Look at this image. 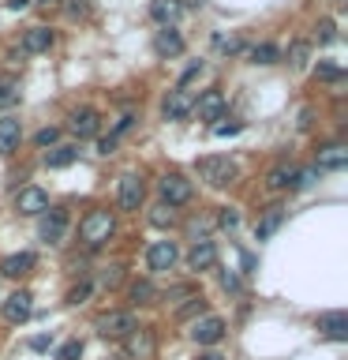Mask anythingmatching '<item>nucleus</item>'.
Masks as SVG:
<instances>
[{
  "mask_svg": "<svg viewBox=\"0 0 348 360\" xmlns=\"http://www.w3.org/2000/svg\"><path fill=\"white\" fill-rule=\"evenodd\" d=\"M191 338H195L199 345H218L225 338V319H218V315H202V319L191 326Z\"/></svg>",
  "mask_w": 348,
  "mask_h": 360,
  "instance_id": "9d476101",
  "label": "nucleus"
},
{
  "mask_svg": "<svg viewBox=\"0 0 348 360\" xmlns=\"http://www.w3.org/2000/svg\"><path fill=\"white\" fill-rule=\"evenodd\" d=\"M56 139H60V128H41L38 135H34L38 146H56Z\"/></svg>",
  "mask_w": 348,
  "mask_h": 360,
  "instance_id": "c9c22d12",
  "label": "nucleus"
},
{
  "mask_svg": "<svg viewBox=\"0 0 348 360\" xmlns=\"http://www.w3.org/2000/svg\"><path fill=\"white\" fill-rule=\"evenodd\" d=\"M94 326L101 338H128L135 330V315L131 311H105V315H98Z\"/></svg>",
  "mask_w": 348,
  "mask_h": 360,
  "instance_id": "39448f33",
  "label": "nucleus"
},
{
  "mask_svg": "<svg viewBox=\"0 0 348 360\" xmlns=\"http://www.w3.org/2000/svg\"><path fill=\"white\" fill-rule=\"evenodd\" d=\"M150 225H154V229H168V225H176V210L165 207V202H157V207L150 210Z\"/></svg>",
  "mask_w": 348,
  "mask_h": 360,
  "instance_id": "cd10ccee",
  "label": "nucleus"
},
{
  "mask_svg": "<svg viewBox=\"0 0 348 360\" xmlns=\"http://www.w3.org/2000/svg\"><path fill=\"white\" fill-rule=\"evenodd\" d=\"M38 4H45V8H49V4H56V0H38Z\"/></svg>",
  "mask_w": 348,
  "mask_h": 360,
  "instance_id": "3c124183",
  "label": "nucleus"
},
{
  "mask_svg": "<svg viewBox=\"0 0 348 360\" xmlns=\"http://www.w3.org/2000/svg\"><path fill=\"white\" fill-rule=\"evenodd\" d=\"M292 180H296V169L281 162V165H274V169L266 173V188H269V191H285V188H292Z\"/></svg>",
  "mask_w": 348,
  "mask_h": 360,
  "instance_id": "b1692460",
  "label": "nucleus"
},
{
  "mask_svg": "<svg viewBox=\"0 0 348 360\" xmlns=\"http://www.w3.org/2000/svg\"><path fill=\"white\" fill-rule=\"evenodd\" d=\"M277 60H281V49L274 41H262L251 49V64H277Z\"/></svg>",
  "mask_w": 348,
  "mask_h": 360,
  "instance_id": "bb28decb",
  "label": "nucleus"
},
{
  "mask_svg": "<svg viewBox=\"0 0 348 360\" xmlns=\"http://www.w3.org/2000/svg\"><path fill=\"white\" fill-rule=\"evenodd\" d=\"M22 139V124L15 117H0V154H15Z\"/></svg>",
  "mask_w": 348,
  "mask_h": 360,
  "instance_id": "f3484780",
  "label": "nucleus"
},
{
  "mask_svg": "<svg viewBox=\"0 0 348 360\" xmlns=\"http://www.w3.org/2000/svg\"><path fill=\"white\" fill-rule=\"evenodd\" d=\"M281 221H285V210H281V207H266L262 218H258V225H255V236H258V240H269V236L281 229Z\"/></svg>",
  "mask_w": 348,
  "mask_h": 360,
  "instance_id": "412c9836",
  "label": "nucleus"
},
{
  "mask_svg": "<svg viewBox=\"0 0 348 360\" xmlns=\"http://www.w3.org/2000/svg\"><path fill=\"white\" fill-rule=\"evenodd\" d=\"M131 124H135V117H131V112H123V117L116 120V131H112V135H123V131L131 128Z\"/></svg>",
  "mask_w": 348,
  "mask_h": 360,
  "instance_id": "c03bdc74",
  "label": "nucleus"
},
{
  "mask_svg": "<svg viewBox=\"0 0 348 360\" xmlns=\"http://www.w3.org/2000/svg\"><path fill=\"white\" fill-rule=\"evenodd\" d=\"M86 11V0H67V15H83Z\"/></svg>",
  "mask_w": 348,
  "mask_h": 360,
  "instance_id": "49530a36",
  "label": "nucleus"
},
{
  "mask_svg": "<svg viewBox=\"0 0 348 360\" xmlns=\"http://www.w3.org/2000/svg\"><path fill=\"white\" fill-rule=\"evenodd\" d=\"M27 4H30V0H8V8H11V11H22Z\"/></svg>",
  "mask_w": 348,
  "mask_h": 360,
  "instance_id": "09e8293b",
  "label": "nucleus"
},
{
  "mask_svg": "<svg viewBox=\"0 0 348 360\" xmlns=\"http://www.w3.org/2000/svg\"><path fill=\"white\" fill-rule=\"evenodd\" d=\"M333 4H344V0H333Z\"/></svg>",
  "mask_w": 348,
  "mask_h": 360,
  "instance_id": "864d4df0",
  "label": "nucleus"
},
{
  "mask_svg": "<svg viewBox=\"0 0 348 360\" xmlns=\"http://www.w3.org/2000/svg\"><path fill=\"white\" fill-rule=\"evenodd\" d=\"M90 289H94V285H90V281H79V285H75L72 292H67V304H86Z\"/></svg>",
  "mask_w": 348,
  "mask_h": 360,
  "instance_id": "f704fd0d",
  "label": "nucleus"
},
{
  "mask_svg": "<svg viewBox=\"0 0 348 360\" xmlns=\"http://www.w3.org/2000/svg\"><path fill=\"white\" fill-rule=\"evenodd\" d=\"M34 266H38V259H34L30 252H15V255H8L4 263H0V274L11 278V281H19V278H27Z\"/></svg>",
  "mask_w": 348,
  "mask_h": 360,
  "instance_id": "4468645a",
  "label": "nucleus"
},
{
  "mask_svg": "<svg viewBox=\"0 0 348 360\" xmlns=\"http://www.w3.org/2000/svg\"><path fill=\"white\" fill-rule=\"evenodd\" d=\"M79 158V146H53L49 154H45V165L49 169H64V165H72Z\"/></svg>",
  "mask_w": 348,
  "mask_h": 360,
  "instance_id": "393cba45",
  "label": "nucleus"
},
{
  "mask_svg": "<svg viewBox=\"0 0 348 360\" xmlns=\"http://www.w3.org/2000/svg\"><path fill=\"white\" fill-rule=\"evenodd\" d=\"M98 150L101 154H112V150H116V135H105V139L98 143Z\"/></svg>",
  "mask_w": 348,
  "mask_h": 360,
  "instance_id": "a18cd8bd",
  "label": "nucleus"
},
{
  "mask_svg": "<svg viewBox=\"0 0 348 360\" xmlns=\"http://www.w3.org/2000/svg\"><path fill=\"white\" fill-rule=\"evenodd\" d=\"M98 281H101V285H105V289H116L120 281H123V266H120V263L105 266V270H101V274H98Z\"/></svg>",
  "mask_w": 348,
  "mask_h": 360,
  "instance_id": "c756f323",
  "label": "nucleus"
},
{
  "mask_svg": "<svg viewBox=\"0 0 348 360\" xmlns=\"http://www.w3.org/2000/svg\"><path fill=\"white\" fill-rule=\"evenodd\" d=\"M154 53H157V56H180V53H184V38H180L176 30H157Z\"/></svg>",
  "mask_w": 348,
  "mask_h": 360,
  "instance_id": "5701e85b",
  "label": "nucleus"
},
{
  "mask_svg": "<svg viewBox=\"0 0 348 360\" xmlns=\"http://www.w3.org/2000/svg\"><path fill=\"white\" fill-rule=\"evenodd\" d=\"M15 101H19V83L15 79H0V109L15 105Z\"/></svg>",
  "mask_w": 348,
  "mask_h": 360,
  "instance_id": "c85d7f7f",
  "label": "nucleus"
},
{
  "mask_svg": "<svg viewBox=\"0 0 348 360\" xmlns=\"http://www.w3.org/2000/svg\"><path fill=\"white\" fill-rule=\"evenodd\" d=\"M213 263H218V248H213V240H195V248L187 252V266L195 270V274H202V270H210Z\"/></svg>",
  "mask_w": 348,
  "mask_h": 360,
  "instance_id": "2eb2a0df",
  "label": "nucleus"
},
{
  "mask_svg": "<svg viewBox=\"0 0 348 360\" xmlns=\"http://www.w3.org/2000/svg\"><path fill=\"white\" fill-rule=\"evenodd\" d=\"M123 353L128 360H154L157 356V338L150 326H135V330L123 338Z\"/></svg>",
  "mask_w": 348,
  "mask_h": 360,
  "instance_id": "f03ea898",
  "label": "nucleus"
},
{
  "mask_svg": "<svg viewBox=\"0 0 348 360\" xmlns=\"http://www.w3.org/2000/svg\"><path fill=\"white\" fill-rule=\"evenodd\" d=\"M243 131V124L240 120H229V124H213V135H221V139H225V135H240Z\"/></svg>",
  "mask_w": 348,
  "mask_h": 360,
  "instance_id": "4c0bfd02",
  "label": "nucleus"
},
{
  "mask_svg": "<svg viewBox=\"0 0 348 360\" xmlns=\"http://www.w3.org/2000/svg\"><path fill=\"white\" fill-rule=\"evenodd\" d=\"M218 225H221V229H236V225H240V214H236V210H221Z\"/></svg>",
  "mask_w": 348,
  "mask_h": 360,
  "instance_id": "ea45409f",
  "label": "nucleus"
},
{
  "mask_svg": "<svg viewBox=\"0 0 348 360\" xmlns=\"http://www.w3.org/2000/svg\"><path fill=\"white\" fill-rule=\"evenodd\" d=\"M79 356H83V342H79V338L60 345V360H79Z\"/></svg>",
  "mask_w": 348,
  "mask_h": 360,
  "instance_id": "473e14b6",
  "label": "nucleus"
},
{
  "mask_svg": "<svg viewBox=\"0 0 348 360\" xmlns=\"http://www.w3.org/2000/svg\"><path fill=\"white\" fill-rule=\"evenodd\" d=\"M176 259H180L176 240H154L150 248H146V266H150L154 274H165V270H173Z\"/></svg>",
  "mask_w": 348,
  "mask_h": 360,
  "instance_id": "20e7f679",
  "label": "nucleus"
},
{
  "mask_svg": "<svg viewBox=\"0 0 348 360\" xmlns=\"http://www.w3.org/2000/svg\"><path fill=\"white\" fill-rule=\"evenodd\" d=\"M41 240L45 244H60L64 240V233H67V214L64 210H45L41 214Z\"/></svg>",
  "mask_w": 348,
  "mask_h": 360,
  "instance_id": "9b49d317",
  "label": "nucleus"
},
{
  "mask_svg": "<svg viewBox=\"0 0 348 360\" xmlns=\"http://www.w3.org/2000/svg\"><path fill=\"white\" fill-rule=\"evenodd\" d=\"M218 49H225V53H240V38H218Z\"/></svg>",
  "mask_w": 348,
  "mask_h": 360,
  "instance_id": "37998d69",
  "label": "nucleus"
},
{
  "mask_svg": "<svg viewBox=\"0 0 348 360\" xmlns=\"http://www.w3.org/2000/svg\"><path fill=\"white\" fill-rule=\"evenodd\" d=\"M314 180H319V169H296V180H292V188H311Z\"/></svg>",
  "mask_w": 348,
  "mask_h": 360,
  "instance_id": "2f4dec72",
  "label": "nucleus"
},
{
  "mask_svg": "<svg viewBox=\"0 0 348 360\" xmlns=\"http://www.w3.org/2000/svg\"><path fill=\"white\" fill-rule=\"evenodd\" d=\"M49 45H53V30L45 27H30L22 34V53H49Z\"/></svg>",
  "mask_w": 348,
  "mask_h": 360,
  "instance_id": "4be33fe9",
  "label": "nucleus"
},
{
  "mask_svg": "<svg viewBox=\"0 0 348 360\" xmlns=\"http://www.w3.org/2000/svg\"><path fill=\"white\" fill-rule=\"evenodd\" d=\"M221 289H229V292H240V289H243L240 274H236V270H221Z\"/></svg>",
  "mask_w": 348,
  "mask_h": 360,
  "instance_id": "72a5a7b5",
  "label": "nucleus"
},
{
  "mask_svg": "<svg viewBox=\"0 0 348 360\" xmlns=\"http://www.w3.org/2000/svg\"><path fill=\"white\" fill-rule=\"evenodd\" d=\"M348 165V146L344 143H326L319 150V169H344Z\"/></svg>",
  "mask_w": 348,
  "mask_h": 360,
  "instance_id": "aec40b11",
  "label": "nucleus"
},
{
  "mask_svg": "<svg viewBox=\"0 0 348 360\" xmlns=\"http://www.w3.org/2000/svg\"><path fill=\"white\" fill-rule=\"evenodd\" d=\"M191 112H199V120H221V112H225V94H221V90H202Z\"/></svg>",
  "mask_w": 348,
  "mask_h": 360,
  "instance_id": "ddd939ff",
  "label": "nucleus"
},
{
  "mask_svg": "<svg viewBox=\"0 0 348 360\" xmlns=\"http://www.w3.org/2000/svg\"><path fill=\"white\" fill-rule=\"evenodd\" d=\"M319 334L322 338H333V342H344L348 338V315L344 311H330V315H319Z\"/></svg>",
  "mask_w": 348,
  "mask_h": 360,
  "instance_id": "dca6fc26",
  "label": "nucleus"
},
{
  "mask_svg": "<svg viewBox=\"0 0 348 360\" xmlns=\"http://www.w3.org/2000/svg\"><path fill=\"white\" fill-rule=\"evenodd\" d=\"M319 79H341V68L337 64H319Z\"/></svg>",
  "mask_w": 348,
  "mask_h": 360,
  "instance_id": "79ce46f5",
  "label": "nucleus"
},
{
  "mask_svg": "<svg viewBox=\"0 0 348 360\" xmlns=\"http://www.w3.org/2000/svg\"><path fill=\"white\" fill-rule=\"evenodd\" d=\"M187 4H195V8H199V4H202V0H187Z\"/></svg>",
  "mask_w": 348,
  "mask_h": 360,
  "instance_id": "603ef678",
  "label": "nucleus"
},
{
  "mask_svg": "<svg viewBox=\"0 0 348 360\" xmlns=\"http://www.w3.org/2000/svg\"><path fill=\"white\" fill-rule=\"evenodd\" d=\"M202 311H206V300H202V297H187V304L176 311V319H195V315H202Z\"/></svg>",
  "mask_w": 348,
  "mask_h": 360,
  "instance_id": "7c9ffc66",
  "label": "nucleus"
},
{
  "mask_svg": "<svg viewBox=\"0 0 348 360\" xmlns=\"http://www.w3.org/2000/svg\"><path fill=\"white\" fill-rule=\"evenodd\" d=\"M142 195H146L142 176H139V173H123V176H120V188H116L120 210H139V207H142Z\"/></svg>",
  "mask_w": 348,
  "mask_h": 360,
  "instance_id": "423d86ee",
  "label": "nucleus"
},
{
  "mask_svg": "<svg viewBox=\"0 0 348 360\" xmlns=\"http://www.w3.org/2000/svg\"><path fill=\"white\" fill-rule=\"evenodd\" d=\"M116 233V218H112V210H90L83 221H79V240L86 248H101L109 244V236Z\"/></svg>",
  "mask_w": 348,
  "mask_h": 360,
  "instance_id": "f257e3e1",
  "label": "nucleus"
},
{
  "mask_svg": "<svg viewBox=\"0 0 348 360\" xmlns=\"http://www.w3.org/2000/svg\"><path fill=\"white\" fill-rule=\"evenodd\" d=\"M0 311H4V319H8L11 326H15V323H27L30 311H34V297H30L27 289H15V292L4 300V308H0Z\"/></svg>",
  "mask_w": 348,
  "mask_h": 360,
  "instance_id": "1a4fd4ad",
  "label": "nucleus"
},
{
  "mask_svg": "<svg viewBox=\"0 0 348 360\" xmlns=\"http://www.w3.org/2000/svg\"><path fill=\"white\" fill-rule=\"evenodd\" d=\"M191 109H195V98H191L187 90H180V86L165 98V117H168V120H184Z\"/></svg>",
  "mask_w": 348,
  "mask_h": 360,
  "instance_id": "a211bd4d",
  "label": "nucleus"
},
{
  "mask_svg": "<svg viewBox=\"0 0 348 360\" xmlns=\"http://www.w3.org/2000/svg\"><path fill=\"white\" fill-rule=\"evenodd\" d=\"M300 128H303V131L311 128V109H303V112H300Z\"/></svg>",
  "mask_w": 348,
  "mask_h": 360,
  "instance_id": "de8ad7c7",
  "label": "nucleus"
},
{
  "mask_svg": "<svg viewBox=\"0 0 348 360\" xmlns=\"http://www.w3.org/2000/svg\"><path fill=\"white\" fill-rule=\"evenodd\" d=\"M15 210L27 214V218H34V214H45L49 210V195H45L41 188H22L15 195Z\"/></svg>",
  "mask_w": 348,
  "mask_h": 360,
  "instance_id": "f8f14e48",
  "label": "nucleus"
},
{
  "mask_svg": "<svg viewBox=\"0 0 348 360\" xmlns=\"http://www.w3.org/2000/svg\"><path fill=\"white\" fill-rule=\"evenodd\" d=\"M128 297H131V304H135V308H142V304H154V300H157V289L150 285V281H135Z\"/></svg>",
  "mask_w": 348,
  "mask_h": 360,
  "instance_id": "a878e982",
  "label": "nucleus"
},
{
  "mask_svg": "<svg viewBox=\"0 0 348 360\" xmlns=\"http://www.w3.org/2000/svg\"><path fill=\"white\" fill-rule=\"evenodd\" d=\"M67 128H72V135H79V139H94L98 128H101V117H98V109H75L72 117H67Z\"/></svg>",
  "mask_w": 348,
  "mask_h": 360,
  "instance_id": "6e6552de",
  "label": "nucleus"
},
{
  "mask_svg": "<svg viewBox=\"0 0 348 360\" xmlns=\"http://www.w3.org/2000/svg\"><path fill=\"white\" fill-rule=\"evenodd\" d=\"M292 64H296V68H303V64H307V45H303V41H296V45H292Z\"/></svg>",
  "mask_w": 348,
  "mask_h": 360,
  "instance_id": "a19ab883",
  "label": "nucleus"
},
{
  "mask_svg": "<svg viewBox=\"0 0 348 360\" xmlns=\"http://www.w3.org/2000/svg\"><path fill=\"white\" fill-rule=\"evenodd\" d=\"M184 297H195V285H173L165 292V300H184Z\"/></svg>",
  "mask_w": 348,
  "mask_h": 360,
  "instance_id": "58836bf2",
  "label": "nucleus"
},
{
  "mask_svg": "<svg viewBox=\"0 0 348 360\" xmlns=\"http://www.w3.org/2000/svg\"><path fill=\"white\" fill-rule=\"evenodd\" d=\"M180 11H184V8H180V0H150V19L161 22L165 30L180 19Z\"/></svg>",
  "mask_w": 348,
  "mask_h": 360,
  "instance_id": "6ab92c4d",
  "label": "nucleus"
},
{
  "mask_svg": "<svg viewBox=\"0 0 348 360\" xmlns=\"http://www.w3.org/2000/svg\"><path fill=\"white\" fill-rule=\"evenodd\" d=\"M161 202L165 207H184V202H191V180H184L180 173H168L161 176Z\"/></svg>",
  "mask_w": 348,
  "mask_h": 360,
  "instance_id": "0eeeda50",
  "label": "nucleus"
},
{
  "mask_svg": "<svg viewBox=\"0 0 348 360\" xmlns=\"http://www.w3.org/2000/svg\"><path fill=\"white\" fill-rule=\"evenodd\" d=\"M199 176L206 180L210 188H225L236 180V162H229V158H202L199 162Z\"/></svg>",
  "mask_w": 348,
  "mask_h": 360,
  "instance_id": "7ed1b4c3",
  "label": "nucleus"
},
{
  "mask_svg": "<svg viewBox=\"0 0 348 360\" xmlns=\"http://www.w3.org/2000/svg\"><path fill=\"white\" fill-rule=\"evenodd\" d=\"M199 360H225V356H221V353H202Z\"/></svg>",
  "mask_w": 348,
  "mask_h": 360,
  "instance_id": "8fccbe9b",
  "label": "nucleus"
},
{
  "mask_svg": "<svg viewBox=\"0 0 348 360\" xmlns=\"http://www.w3.org/2000/svg\"><path fill=\"white\" fill-rule=\"evenodd\" d=\"M319 41H322V45L337 41V27H333V19H322V22H319Z\"/></svg>",
  "mask_w": 348,
  "mask_h": 360,
  "instance_id": "e433bc0d",
  "label": "nucleus"
}]
</instances>
